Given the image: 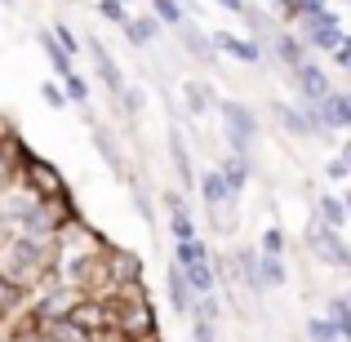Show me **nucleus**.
Returning a JSON list of instances; mask_svg holds the SVG:
<instances>
[{
    "label": "nucleus",
    "instance_id": "dca6fc26",
    "mask_svg": "<svg viewBox=\"0 0 351 342\" xmlns=\"http://www.w3.org/2000/svg\"><path fill=\"white\" fill-rule=\"evenodd\" d=\"M271 49H276V58L285 62V71H293V67H302V62H307V45H302L298 36L276 32V36H271Z\"/></svg>",
    "mask_w": 351,
    "mask_h": 342
},
{
    "label": "nucleus",
    "instance_id": "4be33fe9",
    "mask_svg": "<svg viewBox=\"0 0 351 342\" xmlns=\"http://www.w3.org/2000/svg\"><path fill=\"white\" fill-rule=\"evenodd\" d=\"M258 276H263L267 289L289 284V267H285V258H276V254H258Z\"/></svg>",
    "mask_w": 351,
    "mask_h": 342
},
{
    "label": "nucleus",
    "instance_id": "f8f14e48",
    "mask_svg": "<svg viewBox=\"0 0 351 342\" xmlns=\"http://www.w3.org/2000/svg\"><path fill=\"white\" fill-rule=\"evenodd\" d=\"M196 187H200V200H205L209 209H227V205H236V191L227 187V178L218 173V164H214L209 173H200Z\"/></svg>",
    "mask_w": 351,
    "mask_h": 342
},
{
    "label": "nucleus",
    "instance_id": "a878e982",
    "mask_svg": "<svg viewBox=\"0 0 351 342\" xmlns=\"http://www.w3.org/2000/svg\"><path fill=\"white\" fill-rule=\"evenodd\" d=\"M307 342H343V334H338V325H334V320L311 316V320H307Z\"/></svg>",
    "mask_w": 351,
    "mask_h": 342
},
{
    "label": "nucleus",
    "instance_id": "c9c22d12",
    "mask_svg": "<svg viewBox=\"0 0 351 342\" xmlns=\"http://www.w3.org/2000/svg\"><path fill=\"white\" fill-rule=\"evenodd\" d=\"M223 9H232V14H245V0H218Z\"/></svg>",
    "mask_w": 351,
    "mask_h": 342
},
{
    "label": "nucleus",
    "instance_id": "ea45409f",
    "mask_svg": "<svg viewBox=\"0 0 351 342\" xmlns=\"http://www.w3.org/2000/svg\"><path fill=\"white\" fill-rule=\"evenodd\" d=\"M116 342H134V338H116Z\"/></svg>",
    "mask_w": 351,
    "mask_h": 342
},
{
    "label": "nucleus",
    "instance_id": "4468645a",
    "mask_svg": "<svg viewBox=\"0 0 351 342\" xmlns=\"http://www.w3.org/2000/svg\"><path fill=\"white\" fill-rule=\"evenodd\" d=\"M36 40H40L45 58H49V67L58 71V80H67L71 71H76V58H71V53H67V49L58 45V36H53V27H40V36H36Z\"/></svg>",
    "mask_w": 351,
    "mask_h": 342
},
{
    "label": "nucleus",
    "instance_id": "aec40b11",
    "mask_svg": "<svg viewBox=\"0 0 351 342\" xmlns=\"http://www.w3.org/2000/svg\"><path fill=\"white\" fill-rule=\"evenodd\" d=\"M182 103H187L191 116H205L209 107H218V94L209 85H200V80H187V85H182Z\"/></svg>",
    "mask_w": 351,
    "mask_h": 342
},
{
    "label": "nucleus",
    "instance_id": "4c0bfd02",
    "mask_svg": "<svg viewBox=\"0 0 351 342\" xmlns=\"http://www.w3.org/2000/svg\"><path fill=\"white\" fill-rule=\"evenodd\" d=\"M343 160L351 164V138H347V143H343Z\"/></svg>",
    "mask_w": 351,
    "mask_h": 342
},
{
    "label": "nucleus",
    "instance_id": "473e14b6",
    "mask_svg": "<svg viewBox=\"0 0 351 342\" xmlns=\"http://www.w3.org/2000/svg\"><path fill=\"white\" fill-rule=\"evenodd\" d=\"M191 338H196V342H214V338H218V325H214V320L191 316Z\"/></svg>",
    "mask_w": 351,
    "mask_h": 342
},
{
    "label": "nucleus",
    "instance_id": "f257e3e1",
    "mask_svg": "<svg viewBox=\"0 0 351 342\" xmlns=\"http://www.w3.org/2000/svg\"><path fill=\"white\" fill-rule=\"evenodd\" d=\"M62 325L71 329L80 342H116V302L112 298H80L76 307L62 316Z\"/></svg>",
    "mask_w": 351,
    "mask_h": 342
},
{
    "label": "nucleus",
    "instance_id": "0eeeda50",
    "mask_svg": "<svg viewBox=\"0 0 351 342\" xmlns=\"http://www.w3.org/2000/svg\"><path fill=\"white\" fill-rule=\"evenodd\" d=\"M289 80H293V89L302 94V103H320V98L334 94V85H329L325 67H316L311 58L302 62V67H293V71H289Z\"/></svg>",
    "mask_w": 351,
    "mask_h": 342
},
{
    "label": "nucleus",
    "instance_id": "e433bc0d",
    "mask_svg": "<svg viewBox=\"0 0 351 342\" xmlns=\"http://www.w3.org/2000/svg\"><path fill=\"white\" fill-rule=\"evenodd\" d=\"M338 196H343V205H347V223H351V187H347V191H338Z\"/></svg>",
    "mask_w": 351,
    "mask_h": 342
},
{
    "label": "nucleus",
    "instance_id": "cd10ccee",
    "mask_svg": "<svg viewBox=\"0 0 351 342\" xmlns=\"http://www.w3.org/2000/svg\"><path fill=\"white\" fill-rule=\"evenodd\" d=\"M258 254H276L285 258V227H267L263 240H258Z\"/></svg>",
    "mask_w": 351,
    "mask_h": 342
},
{
    "label": "nucleus",
    "instance_id": "79ce46f5",
    "mask_svg": "<svg viewBox=\"0 0 351 342\" xmlns=\"http://www.w3.org/2000/svg\"><path fill=\"white\" fill-rule=\"evenodd\" d=\"M347 298H351V293H347Z\"/></svg>",
    "mask_w": 351,
    "mask_h": 342
},
{
    "label": "nucleus",
    "instance_id": "a211bd4d",
    "mask_svg": "<svg viewBox=\"0 0 351 342\" xmlns=\"http://www.w3.org/2000/svg\"><path fill=\"white\" fill-rule=\"evenodd\" d=\"M182 276H187V280H191V289H196L200 298L218 289V267H214V258H200V262L182 267Z\"/></svg>",
    "mask_w": 351,
    "mask_h": 342
},
{
    "label": "nucleus",
    "instance_id": "2eb2a0df",
    "mask_svg": "<svg viewBox=\"0 0 351 342\" xmlns=\"http://www.w3.org/2000/svg\"><path fill=\"white\" fill-rule=\"evenodd\" d=\"M218 173H223L227 187L240 196V191L249 187V178H254V164H249V156H232V151H227L223 160H218Z\"/></svg>",
    "mask_w": 351,
    "mask_h": 342
},
{
    "label": "nucleus",
    "instance_id": "2f4dec72",
    "mask_svg": "<svg viewBox=\"0 0 351 342\" xmlns=\"http://www.w3.org/2000/svg\"><path fill=\"white\" fill-rule=\"evenodd\" d=\"M40 98L49 107H67V94H62V80H45L40 85Z\"/></svg>",
    "mask_w": 351,
    "mask_h": 342
},
{
    "label": "nucleus",
    "instance_id": "412c9836",
    "mask_svg": "<svg viewBox=\"0 0 351 342\" xmlns=\"http://www.w3.org/2000/svg\"><path fill=\"white\" fill-rule=\"evenodd\" d=\"M316 218L325 227H334V231H347V205H343V196H320L316 200Z\"/></svg>",
    "mask_w": 351,
    "mask_h": 342
},
{
    "label": "nucleus",
    "instance_id": "c85d7f7f",
    "mask_svg": "<svg viewBox=\"0 0 351 342\" xmlns=\"http://www.w3.org/2000/svg\"><path fill=\"white\" fill-rule=\"evenodd\" d=\"M98 14H103L107 23H116V27H125V23H129V9H125V0H98Z\"/></svg>",
    "mask_w": 351,
    "mask_h": 342
},
{
    "label": "nucleus",
    "instance_id": "ddd939ff",
    "mask_svg": "<svg viewBox=\"0 0 351 342\" xmlns=\"http://www.w3.org/2000/svg\"><path fill=\"white\" fill-rule=\"evenodd\" d=\"M214 45H218V53H232L236 62H258L263 58V45L249 40V36H236V32H214Z\"/></svg>",
    "mask_w": 351,
    "mask_h": 342
},
{
    "label": "nucleus",
    "instance_id": "f03ea898",
    "mask_svg": "<svg viewBox=\"0 0 351 342\" xmlns=\"http://www.w3.org/2000/svg\"><path fill=\"white\" fill-rule=\"evenodd\" d=\"M18 182H23L27 191H36L40 200H67V178H62V169L53 160H45V156H36L32 147H27V156L18 160Z\"/></svg>",
    "mask_w": 351,
    "mask_h": 342
},
{
    "label": "nucleus",
    "instance_id": "b1692460",
    "mask_svg": "<svg viewBox=\"0 0 351 342\" xmlns=\"http://www.w3.org/2000/svg\"><path fill=\"white\" fill-rule=\"evenodd\" d=\"M152 14L160 18V27H182V23H187L182 0H152Z\"/></svg>",
    "mask_w": 351,
    "mask_h": 342
},
{
    "label": "nucleus",
    "instance_id": "f3484780",
    "mask_svg": "<svg viewBox=\"0 0 351 342\" xmlns=\"http://www.w3.org/2000/svg\"><path fill=\"white\" fill-rule=\"evenodd\" d=\"M276 116H280L285 134H293V138H316V134H320V129L311 125V116L302 112V107H285V103H276Z\"/></svg>",
    "mask_w": 351,
    "mask_h": 342
},
{
    "label": "nucleus",
    "instance_id": "6e6552de",
    "mask_svg": "<svg viewBox=\"0 0 351 342\" xmlns=\"http://www.w3.org/2000/svg\"><path fill=\"white\" fill-rule=\"evenodd\" d=\"M165 289H169V307L178 311V316H187V320H191V311H196L200 293L191 289V280L182 276V267H169V271H165Z\"/></svg>",
    "mask_w": 351,
    "mask_h": 342
},
{
    "label": "nucleus",
    "instance_id": "f704fd0d",
    "mask_svg": "<svg viewBox=\"0 0 351 342\" xmlns=\"http://www.w3.org/2000/svg\"><path fill=\"white\" fill-rule=\"evenodd\" d=\"M329 58H334L338 67H347V71H351V36H343V45H338V49L329 53Z\"/></svg>",
    "mask_w": 351,
    "mask_h": 342
},
{
    "label": "nucleus",
    "instance_id": "5701e85b",
    "mask_svg": "<svg viewBox=\"0 0 351 342\" xmlns=\"http://www.w3.org/2000/svg\"><path fill=\"white\" fill-rule=\"evenodd\" d=\"M325 320H334L338 334H343V342H351V298H343V293L329 298L325 302Z\"/></svg>",
    "mask_w": 351,
    "mask_h": 342
},
{
    "label": "nucleus",
    "instance_id": "9d476101",
    "mask_svg": "<svg viewBox=\"0 0 351 342\" xmlns=\"http://www.w3.org/2000/svg\"><path fill=\"white\" fill-rule=\"evenodd\" d=\"M107 267H112V284H116V289H120V284L143 280V258L129 254V249H120V245L107 249ZM116 289H112V293H116Z\"/></svg>",
    "mask_w": 351,
    "mask_h": 342
},
{
    "label": "nucleus",
    "instance_id": "c756f323",
    "mask_svg": "<svg viewBox=\"0 0 351 342\" xmlns=\"http://www.w3.org/2000/svg\"><path fill=\"white\" fill-rule=\"evenodd\" d=\"M169 147H173V169H178V178L191 182V160H187V147L178 143V134H169Z\"/></svg>",
    "mask_w": 351,
    "mask_h": 342
},
{
    "label": "nucleus",
    "instance_id": "7c9ffc66",
    "mask_svg": "<svg viewBox=\"0 0 351 342\" xmlns=\"http://www.w3.org/2000/svg\"><path fill=\"white\" fill-rule=\"evenodd\" d=\"M53 36H58V45H62V49H67V53H71V58H76V53H80V49H85V40H80V36H76V32H71V27H67V23H58V27H53Z\"/></svg>",
    "mask_w": 351,
    "mask_h": 342
},
{
    "label": "nucleus",
    "instance_id": "423d86ee",
    "mask_svg": "<svg viewBox=\"0 0 351 342\" xmlns=\"http://www.w3.org/2000/svg\"><path fill=\"white\" fill-rule=\"evenodd\" d=\"M302 32H307V40L302 45H311V49H320V53H334L338 45H343V27H338V14L329 9V14H320V18H307L302 23Z\"/></svg>",
    "mask_w": 351,
    "mask_h": 342
},
{
    "label": "nucleus",
    "instance_id": "58836bf2",
    "mask_svg": "<svg viewBox=\"0 0 351 342\" xmlns=\"http://www.w3.org/2000/svg\"><path fill=\"white\" fill-rule=\"evenodd\" d=\"M276 5H280V9H289V5H293V0H276Z\"/></svg>",
    "mask_w": 351,
    "mask_h": 342
},
{
    "label": "nucleus",
    "instance_id": "7ed1b4c3",
    "mask_svg": "<svg viewBox=\"0 0 351 342\" xmlns=\"http://www.w3.org/2000/svg\"><path fill=\"white\" fill-rule=\"evenodd\" d=\"M218 116L227 120V147H232V156H249V147H254V138H258L254 107L236 103V98H218Z\"/></svg>",
    "mask_w": 351,
    "mask_h": 342
},
{
    "label": "nucleus",
    "instance_id": "6ab92c4d",
    "mask_svg": "<svg viewBox=\"0 0 351 342\" xmlns=\"http://www.w3.org/2000/svg\"><path fill=\"white\" fill-rule=\"evenodd\" d=\"M125 36H129V45L147 49V45L160 36V18H156V14H138V18H129V23H125Z\"/></svg>",
    "mask_w": 351,
    "mask_h": 342
},
{
    "label": "nucleus",
    "instance_id": "a19ab883",
    "mask_svg": "<svg viewBox=\"0 0 351 342\" xmlns=\"http://www.w3.org/2000/svg\"><path fill=\"white\" fill-rule=\"evenodd\" d=\"M0 5H14V0H0Z\"/></svg>",
    "mask_w": 351,
    "mask_h": 342
},
{
    "label": "nucleus",
    "instance_id": "72a5a7b5",
    "mask_svg": "<svg viewBox=\"0 0 351 342\" xmlns=\"http://www.w3.org/2000/svg\"><path fill=\"white\" fill-rule=\"evenodd\" d=\"M347 173H351V164L343 160V156H338V160H329V164H325V178H334V182H343Z\"/></svg>",
    "mask_w": 351,
    "mask_h": 342
},
{
    "label": "nucleus",
    "instance_id": "1a4fd4ad",
    "mask_svg": "<svg viewBox=\"0 0 351 342\" xmlns=\"http://www.w3.org/2000/svg\"><path fill=\"white\" fill-rule=\"evenodd\" d=\"M27 307H32V289H23L18 280H9V276L0 271V325L18 320Z\"/></svg>",
    "mask_w": 351,
    "mask_h": 342
},
{
    "label": "nucleus",
    "instance_id": "bb28decb",
    "mask_svg": "<svg viewBox=\"0 0 351 342\" xmlns=\"http://www.w3.org/2000/svg\"><path fill=\"white\" fill-rule=\"evenodd\" d=\"M62 94H67V103L85 107V103H89V85H85V76H80V71H71V76L62 80Z\"/></svg>",
    "mask_w": 351,
    "mask_h": 342
},
{
    "label": "nucleus",
    "instance_id": "393cba45",
    "mask_svg": "<svg viewBox=\"0 0 351 342\" xmlns=\"http://www.w3.org/2000/svg\"><path fill=\"white\" fill-rule=\"evenodd\" d=\"M200 258H209L205 240H182V245H173V267H191V262H200Z\"/></svg>",
    "mask_w": 351,
    "mask_h": 342
},
{
    "label": "nucleus",
    "instance_id": "9b49d317",
    "mask_svg": "<svg viewBox=\"0 0 351 342\" xmlns=\"http://www.w3.org/2000/svg\"><path fill=\"white\" fill-rule=\"evenodd\" d=\"M178 40L187 45V53H191L196 62H218V45H214V36H205V32H200V27H196V18H187V23L178 27Z\"/></svg>",
    "mask_w": 351,
    "mask_h": 342
},
{
    "label": "nucleus",
    "instance_id": "39448f33",
    "mask_svg": "<svg viewBox=\"0 0 351 342\" xmlns=\"http://www.w3.org/2000/svg\"><path fill=\"white\" fill-rule=\"evenodd\" d=\"M85 49H89V58H94V67H98V80L107 85V94L112 98H125L129 94V85H125V71H120V62L107 53V45L98 40V36H85Z\"/></svg>",
    "mask_w": 351,
    "mask_h": 342
},
{
    "label": "nucleus",
    "instance_id": "20e7f679",
    "mask_svg": "<svg viewBox=\"0 0 351 342\" xmlns=\"http://www.w3.org/2000/svg\"><path fill=\"white\" fill-rule=\"evenodd\" d=\"M307 249H311V254H316L325 267H338V271H347V267H351V245L343 240V231L325 227L320 218L307 227Z\"/></svg>",
    "mask_w": 351,
    "mask_h": 342
}]
</instances>
